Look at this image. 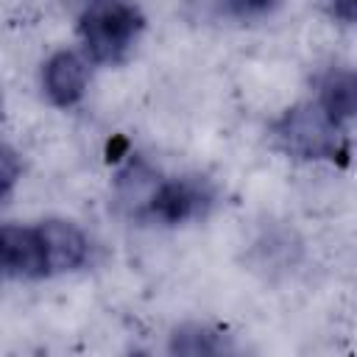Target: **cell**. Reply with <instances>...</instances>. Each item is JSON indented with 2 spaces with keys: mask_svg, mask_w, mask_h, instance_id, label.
Instances as JSON below:
<instances>
[{
  "mask_svg": "<svg viewBox=\"0 0 357 357\" xmlns=\"http://www.w3.org/2000/svg\"><path fill=\"white\" fill-rule=\"evenodd\" d=\"M271 142L298 162H326V165H349L351 139L346 126L337 123L318 100H304L284 109L271 123Z\"/></svg>",
  "mask_w": 357,
  "mask_h": 357,
  "instance_id": "cell-1",
  "label": "cell"
},
{
  "mask_svg": "<svg viewBox=\"0 0 357 357\" xmlns=\"http://www.w3.org/2000/svg\"><path fill=\"white\" fill-rule=\"evenodd\" d=\"M145 31V17L134 3L126 0H98L78 14L81 50L92 64L114 67L123 64Z\"/></svg>",
  "mask_w": 357,
  "mask_h": 357,
  "instance_id": "cell-2",
  "label": "cell"
},
{
  "mask_svg": "<svg viewBox=\"0 0 357 357\" xmlns=\"http://www.w3.org/2000/svg\"><path fill=\"white\" fill-rule=\"evenodd\" d=\"M215 204V187L204 176H176L165 178L153 195L145 223L181 226L204 218Z\"/></svg>",
  "mask_w": 357,
  "mask_h": 357,
  "instance_id": "cell-3",
  "label": "cell"
},
{
  "mask_svg": "<svg viewBox=\"0 0 357 357\" xmlns=\"http://www.w3.org/2000/svg\"><path fill=\"white\" fill-rule=\"evenodd\" d=\"M92 67L95 64L89 61V56L84 50L61 47V50L50 53L39 73L42 95L47 98V103L56 109H73L75 103H81L89 89Z\"/></svg>",
  "mask_w": 357,
  "mask_h": 357,
  "instance_id": "cell-4",
  "label": "cell"
},
{
  "mask_svg": "<svg viewBox=\"0 0 357 357\" xmlns=\"http://www.w3.org/2000/svg\"><path fill=\"white\" fill-rule=\"evenodd\" d=\"M0 265L8 279H20V282L50 276L45 243L36 223L33 226L6 223L0 229Z\"/></svg>",
  "mask_w": 357,
  "mask_h": 357,
  "instance_id": "cell-5",
  "label": "cell"
},
{
  "mask_svg": "<svg viewBox=\"0 0 357 357\" xmlns=\"http://www.w3.org/2000/svg\"><path fill=\"white\" fill-rule=\"evenodd\" d=\"M36 229H39L42 243H45L50 276L73 273L89 262V237L75 220L45 218L36 223Z\"/></svg>",
  "mask_w": 357,
  "mask_h": 357,
  "instance_id": "cell-6",
  "label": "cell"
},
{
  "mask_svg": "<svg viewBox=\"0 0 357 357\" xmlns=\"http://www.w3.org/2000/svg\"><path fill=\"white\" fill-rule=\"evenodd\" d=\"M165 176L151 167L145 159L139 156H131L114 176V201L117 206L131 218V220H139L145 223L148 218V209L153 204V195L156 190L162 187Z\"/></svg>",
  "mask_w": 357,
  "mask_h": 357,
  "instance_id": "cell-7",
  "label": "cell"
},
{
  "mask_svg": "<svg viewBox=\"0 0 357 357\" xmlns=\"http://www.w3.org/2000/svg\"><path fill=\"white\" fill-rule=\"evenodd\" d=\"M315 100L329 112L337 123H349L357 117V70L354 67H332L321 75Z\"/></svg>",
  "mask_w": 357,
  "mask_h": 357,
  "instance_id": "cell-8",
  "label": "cell"
},
{
  "mask_svg": "<svg viewBox=\"0 0 357 357\" xmlns=\"http://www.w3.org/2000/svg\"><path fill=\"white\" fill-rule=\"evenodd\" d=\"M231 346L226 343V335L206 324H181L173 329L167 351L170 354H187V357H201V354H223Z\"/></svg>",
  "mask_w": 357,
  "mask_h": 357,
  "instance_id": "cell-9",
  "label": "cell"
},
{
  "mask_svg": "<svg viewBox=\"0 0 357 357\" xmlns=\"http://www.w3.org/2000/svg\"><path fill=\"white\" fill-rule=\"evenodd\" d=\"M20 176H22V159L17 156V151L11 145H3V151H0V192H3V198L11 195Z\"/></svg>",
  "mask_w": 357,
  "mask_h": 357,
  "instance_id": "cell-10",
  "label": "cell"
},
{
  "mask_svg": "<svg viewBox=\"0 0 357 357\" xmlns=\"http://www.w3.org/2000/svg\"><path fill=\"white\" fill-rule=\"evenodd\" d=\"M226 6L237 17H262V14L273 11L279 6V0H226Z\"/></svg>",
  "mask_w": 357,
  "mask_h": 357,
  "instance_id": "cell-11",
  "label": "cell"
},
{
  "mask_svg": "<svg viewBox=\"0 0 357 357\" xmlns=\"http://www.w3.org/2000/svg\"><path fill=\"white\" fill-rule=\"evenodd\" d=\"M329 14L343 25H357V0H326Z\"/></svg>",
  "mask_w": 357,
  "mask_h": 357,
  "instance_id": "cell-12",
  "label": "cell"
}]
</instances>
